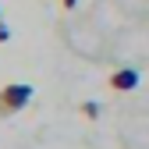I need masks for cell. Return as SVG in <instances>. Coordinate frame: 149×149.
Here are the masks:
<instances>
[{"instance_id":"obj_5","label":"cell","mask_w":149,"mask_h":149,"mask_svg":"<svg viewBox=\"0 0 149 149\" xmlns=\"http://www.w3.org/2000/svg\"><path fill=\"white\" fill-rule=\"evenodd\" d=\"M78 7V0H64V11H74Z\"/></svg>"},{"instance_id":"obj_1","label":"cell","mask_w":149,"mask_h":149,"mask_svg":"<svg viewBox=\"0 0 149 149\" xmlns=\"http://www.w3.org/2000/svg\"><path fill=\"white\" fill-rule=\"evenodd\" d=\"M29 100H32V85H25V82H11V85H4V89H0V117L18 114Z\"/></svg>"},{"instance_id":"obj_3","label":"cell","mask_w":149,"mask_h":149,"mask_svg":"<svg viewBox=\"0 0 149 149\" xmlns=\"http://www.w3.org/2000/svg\"><path fill=\"white\" fill-rule=\"evenodd\" d=\"M82 114H85V117H100V107H96V103H82Z\"/></svg>"},{"instance_id":"obj_4","label":"cell","mask_w":149,"mask_h":149,"mask_svg":"<svg viewBox=\"0 0 149 149\" xmlns=\"http://www.w3.org/2000/svg\"><path fill=\"white\" fill-rule=\"evenodd\" d=\"M11 39V32H7V25H0V43H7Z\"/></svg>"},{"instance_id":"obj_2","label":"cell","mask_w":149,"mask_h":149,"mask_svg":"<svg viewBox=\"0 0 149 149\" xmlns=\"http://www.w3.org/2000/svg\"><path fill=\"white\" fill-rule=\"evenodd\" d=\"M110 89H114V92H132V89H139V71L135 68L114 71V74H110Z\"/></svg>"}]
</instances>
